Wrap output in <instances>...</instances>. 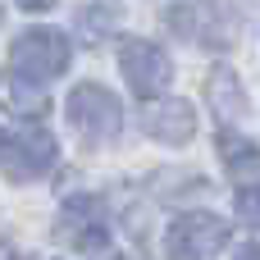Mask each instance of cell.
I'll list each match as a JSON object with an SVG mask.
<instances>
[{"label":"cell","mask_w":260,"mask_h":260,"mask_svg":"<svg viewBox=\"0 0 260 260\" xmlns=\"http://www.w3.org/2000/svg\"><path fill=\"white\" fill-rule=\"evenodd\" d=\"M210 110H215L219 119H242V110H247L242 82L233 78V69H229V64H219V69L210 73Z\"/></svg>","instance_id":"8"},{"label":"cell","mask_w":260,"mask_h":260,"mask_svg":"<svg viewBox=\"0 0 260 260\" xmlns=\"http://www.w3.org/2000/svg\"><path fill=\"white\" fill-rule=\"evenodd\" d=\"M201 18H206V0H183V5H174V9L165 14V27L178 32V37H197V32H201V27H197Z\"/></svg>","instance_id":"10"},{"label":"cell","mask_w":260,"mask_h":260,"mask_svg":"<svg viewBox=\"0 0 260 260\" xmlns=\"http://www.w3.org/2000/svg\"><path fill=\"white\" fill-rule=\"evenodd\" d=\"M142 128H146L155 142L183 146V142H192V133H197V119H192V105H187V101H160L155 110L142 114Z\"/></svg>","instance_id":"7"},{"label":"cell","mask_w":260,"mask_h":260,"mask_svg":"<svg viewBox=\"0 0 260 260\" xmlns=\"http://www.w3.org/2000/svg\"><path fill=\"white\" fill-rule=\"evenodd\" d=\"M69 119H73V128H78L87 142H110V137H119V128H123L119 96L105 91V87H96V82L73 87V96H69Z\"/></svg>","instance_id":"2"},{"label":"cell","mask_w":260,"mask_h":260,"mask_svg":"<svg viewBox=\"0 0 260 260\" xmlns=\"http://www.w3.org/2000/svg\"><path fill=\"white\" fill-rule=\"evenodd\" d=\"M238 215L247 229H260V187H242L238 192Z\"/></svg>","instance_id":"11"},{"label":"cell","mask_w":260,"mask_h":260,"mask_svg":"<svg viewBox=\"0 0 260 260\" xmlns=\"http://www.w3.org/2000/svg\"><path fill=\"white\" fill-rule=\"evenodd\" d=\"M165 247H169V256H183V260L215 256V251H224V247H229V224H224L219 215H206V210L183 215V219H174V224H169Z\"/></svg>","instance_id":"5"},{"label":"cell","mask_w":260,"mask_h":260,"mask_svg":"<svg viewBox=\"0 0 260 260\" xmlns=\"http://www.w3.org/2000/svg\"><path fill=\"white\" fill-rule=\"evenodd\" d=\"M219 155H224V169H229L233 178H256L260 174V146L251 137L224 133V137H219Z\"/></svg>","instance_id":"9"},{"label":"cell","mask_w":260,"mask_h":260,"mask_svg":"<svg viewBox=\"0 0 260 260\" xmlns=\"http://www.w3.org/2000/svg\"><path fill=\"white\" fill-rule=\"evenodd\" d=\"M119 69H123L133 96H142V101L165 96V91H169V78H174L169 55H165L160 46H151V41H123V46H119Z\"/></svg>","instance_id":"4"},{"label":"cell","mask_w":260,"mask_h":260,"mask_svg":"<svg viewBox=\"0 0 260 260\" xmlns=\"http://www.w3.org/2000/svg\"><path fill=\"white\" fill-rule=\"evenodd\" d=\"M0 110L14 119H41L50 110V96L41 91V82H32V73L5 69L0 73Z\"/></svg>","instance_id":"6"},{"label":"cell","mask_w":260,"mask_h":260,"mask_svg":"<svg viewBox=\"0 0 260 260\" xmlns=\"http://www.w3.org/2000/svg\"><path fill=\"white\" fill-rule=\"evenodd\" d=\"M0 169L14 183H32L55 169V137L46 128H18L14 137H0Z\"/></svg>","instance_id":"1"},{"label":"cell","mask_w":260,"mask_h":260,"mask_svg":"<svg viewBox=\"0 0 260 260\" xmlns=\"http://www.w3.org/2000/svg\"><path fill=\"white\" fill-rule=\"evenodd\" d=\"M9 59H14V69H23L32 78H59L69 69L73 50H69V37L55 32V27H27L9 46Z\"/></svg>","instance_id":"3"},{"label":"cell","mask_w":260,"mask_h":260,"mask_svg":"<svg viewBox=\"0 0 260 260\" xmlns=\"http://www.w3.org/2000/svg\"><path fill=\"white\" fill-rule=\"evenodd\" d=\"M18 5H23V9H46L50 0H18Z\"/></svg>","instance_id":"12"}]
</instances>
